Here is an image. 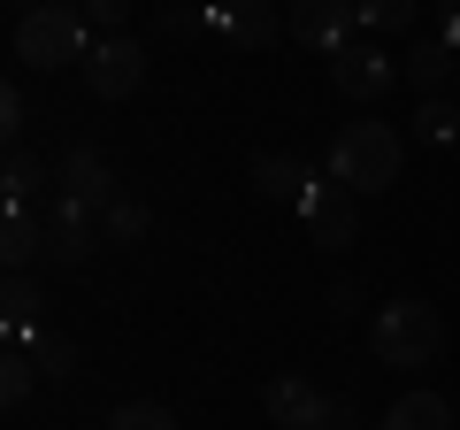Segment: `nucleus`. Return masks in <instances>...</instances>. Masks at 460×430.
<instances>
[{
    "label": "nucleus",
    "mask_w": 460,
    "mask_h": 430,
    "mask_svg": "<svg viewBox=\"0 0 460 430\" xmlns=\"http://www.w3.org/2000/svg\"><path fill=\"white\" fill-rule=\"evenodd\" d=\"M299 215H307V231H314V246H323V254L353 246V193H345V184H314V200Z\"/></svg>",
    "instance_id": "12"
},
{
    "label": "nucleus",
    "mask_w": 460,
    "mask_h": 430,
    "mask_svg": "<svg viewBox=\"0 0 460 430\" xmlns=\"http://www.w3.org/2000/svg\"><path fill=\"white\" fill-rule=\"evenodd\" d=\"M54 193L62 200H77V208H93V215H108L115 200V169H108V154L100 147H84V139H69L62 154H54Z\"/></svg>",
    "instance_id": "4"
},
{
    "label": "nucleus",
    "mask_w": 460,
    "mask_h": 430,
    "mask_svg": "<svg viewBox=\"0 0 460 430\" xmlns=\"http://www.w3.org/2000/svg\"><path fill=\"white\" fill-rule=\"evenodd\" d=\"M399 77H407V69H399L392 54L376 47V39H353V47H345L338 62H330V85H338L345 100H384Z\"/></svg>",
    "instance_id": "6"
},
{
    "label": "nucleus",
    "mask_w": 460,
    "mask_h": 430,
    "mask_svg": "<svg viewBox=\"0 0 460 430\" xmlns=\"http://www.w3.org/2000/svg\"><path fill=\"white\" fill-rule=\"evenodd\" d=\"M323 430H353V399H330V408H323Z\"/></svg>",
    "instance_id": "26"
},
{
    "label": "nucleus",
    "mask_w": 460,
    "mask_h": 430,
    "mask_svg": "<svg viewBox=\"0 0 460 430\" xmlns=\"http://www.w3.org/2000/svg\"><path fill=\"white\" fill-rule=\"evenodd\" d=\"M47 184H54V169L39 162V154H23V147L8 154V169H0V193H8V208H31Z\"/></svg>",
    "instance_id": "14"
},
{
    "label": "nucleus",
    "mask_w": 460,
    "mask_h": 430,
    "mask_svg": "<svg viewBox=\"0 0 460 430\" xmlns=\"http://www.w3.org/2000/svg\"><path fill=\"white\" fill-rule=\"evenodd\" d=\"M368 31H414V0H361Z\"/></svg>",
    "instance_id": "22"
},
{
    "label": "nucleus",
    "mask_w": 460,
    "mask_h": 430,
    "mask_svg": "<svg viewBox=\"0 0 460 430\" xmlns=\"http://www.w3.org/2000/svg\"><path fill=\"white\" fill-rule=\"evenodd\" d=\"M16 8H23V16H31V8H54V0H16Z\"/></svg>",
    "instance_id": "27"
},
{
    "label": "nucleus",
    "mask_w": 460,
    "mask_h": 430,
    "mask_svg": "<svg viewBox=\"0 0 460 430\" xmlns=\"http://www.w3.org/2000/svg\"><path fill=\"white\" fill-rule=\"evenodd\" d=\"M399 162H407V139L392 123H338V139L323 154L330 184H345V193H384V184H399Z\"/></svg>",
    "instance_id": "1"
},
{
    "label": "nucleus",
    "mask_w": 460,
    "mask_h": 430,
    "mask_svg": "<svg viewBox=\"0 0 460 430\" xmlns=\"http://www.w3.org/2000/svg\"><path fill=\"white\" fill-rule=\"evenodd\" d=\"M253 193H261L269 208H307L314 200V169L299 162V154H261V162H253Z\"/></svg>",
    "instance_id": "10"
},
{
    "label": "nucleus",
    "mask_w": 460,
    "mask_h": 430,
    "mask_svg": "<svg viewBox=\"0 0 460 430\" xmlns=\"http://www.w3.org/2000/svg\"><path fill=\"white\" fill-rule=\"evenodd\" d=\"M384 430H453V408H445L438 392H407L392 415H384Z\"/></svg>",
    "instance_id": "16"
},
{
    "label": "nucleus",
    "mask_w": 460,
    "mask_h": 430,
    "mask_svg": "<svg viewBox=\"0 0 460 430\" xmlns=\"http://www.w3.org/2000/svg\"><path fill=\"white\" fill-rule=\"evenodd\" d=\"M39 223H47V262H54V269H77L84 254H93V208H77V200L47 193Z\"/></svg>",
    "instance_id": "9"
},
{
    "label": "nucleus",
    "mask_w": 460,
    "mask_h": 430,
    "mask_svg": "<svg viewBox=\"0 0 460 430\" xmlns=\"http://www.w3.org/2000/svg\"><path fill=\"white\" fill-rule=\"evenodd\" d=\"M93 54V23L77 16V8H31V16H16V62L23 69H69Z\"/></svg>",
    "instance_id": "3"
},
{
    "label": "nucleus",
    "mask_w": 460,
    "mask_h": 430,
    "mask_svg": "<svg viewBox=\"0 0 460 430\" xmlns=\"http://www.w3.org/2000/svg\"><path fill=\"white\" fill-rule=\"evenodd\" d=\"M108 430H177V415H169L162 399H123V408L108 415Z\"/></svg>",
    "instance_id": "18"
},
{
    "label": "nucleus",
    "mask_w": 460,
    "mask_h": 430,
    "mask_svg": "<svg viewBox=\"0 0 460 430\" xmlns=\"http://www.w3.org/2000/svg\"><path fill=\"white\" fill-rule=\"evenodd\" d=\"M31 362L47 369V377H77V346H69L62 331H39L31 338Z\"/></svg>",
    "instance_id": "21"
},
{
    "label": "nucleus",
    "mask_w": 460,
    "mask_h": 430,
    "mask_svg": "<svg viewBox=\"0 0 460 430\" xmlns=\"http://www.w3.org/2000/svg\"><path fill=\"white\" fill-rule=\"evenodd\" d=\"M353 23H361V0H292V39L299 47L345 54L353 47Z\"/></svg>",
    "instance_id": "8"
},
{
    "label": "nucleus",
    "mask_w": 460,
    "mask_h": 430,
    "mask_svg": "<svg viewBox=\"0 0 460 430\" xmlns=\"http://www.w3.org/2000/svg\"><path fill=\"white\" fill-rule=\"evenodd\" d=\"M123 16H131V0H84V23H100V31H115Z\"/></svg>",
    "instance_id": "24"
},
{
    "label": "nucleus",
    "mask_w": 460,
    "mask_h": 430,
    "mask_svg": "<svg viewBox=\"0 0 460 430\" xmlns=\"http://www.w3.org/2000/svg\"><path fill=\"white\" fill-rule=\"evenodd\" d=\"M208 8H215V0H208Z\"/></svg>",
    "instance_id": "28"
},
{
    "label": "nucleus",
    "mask_w": 460,
    "mask_h": 430,
    "mask_svg": "<svg viewBox=\"0 0 460 430\" xmlns=\"http://www.w3.org/2000/svg\"><path fill=\"white\" fill-rule=\"evenodd\" d=\"M23 123H31V100H23L16 85H8V93H0V131H8V139H23Z\"/></svg>",
    "instance_id": "23"
},
{
    "label": "nucleus",
    "mask_w": 460,
    "mask_h": 430,
    "mask_svg": "<svg viewBox=\"0 0 460 430\" xmlns=\"http://www.w3.org/2000/svg\"><path fill=\"white\" fill-rule=\"evenodd\" d=\"M407 77H414V93H438L445 77H460V47H445V39H422V47H414V62H407Z\"/></svg>",
    "instance_id": "15"
},
{
    "label": "nucleus",
    "mask_w": 460,
    "mask_h": 430,
    "mask_svg": "<svg viewBox=\"0 0 460 430\" xmlns=\"http://www.w3.org/2000/svg\"><path fill=\"white\" fill-rule=\"evenodd\" d=\"M146 223H154V215H146V200H131V193H123V200L108 208V238H115V246H138V238H146Z\"/></svg>",
    "instance_id": "19"
},
{
    "label": "nucleus",
    "mask_w": 460,
    "mask_h": 430,
    "mask_svg": "<svg viewBox=\"0 0 460 430\" xmlns=\"http://www.w3.org/2000/svg\"><path fill=\"white\" fill-rule=\"evenodd\" d=\"M84 85H93V100H131L146 85V47L123 31H100L93 54H84Z\"/></svg>",
    "instance_id": "5"
},
{
    "label": "nucleus",
    "mask_w": 460,
    "mask_h": 430,
    "mask_svg": "<svg viewBox=\"0 0 460 430\" xmlns=\"http://www.w3.org/2000/svg\"><path fill=\"white\" fill-rule=\"evenodd\" d=\"M208 23H215V39H223V47L261 54V47H277L284 8H277V0H215V8H208Z\"/></svg>",
    "instance_id": "7"
},
{
    "label": "nucleus",
    "mask_w": 460,
    "mask_h": 430,
    "mask_svg": "<svg viewBox=\"0 0 460 430\" xmlns=\"http://www.w3.org/2000/svg\"><path fill=\"white\" fill-rule=\"evenodd\" d=\"M0 262H8V277H31V262H47V223H39V208L0 215Z\"/></svg>",
    "instance_id": "13"
},
{
    "label": "nucleus",
    "mask_w": 460,
    "mask_h": 430,
    "mask_svg": "<svg viewBox=\"0 0 460 430\" xmlns=\"http://www.w3.org/2000/svg\"><path fill=\"white\" fill-rule=\"evenodd\" d=\"M438 346H445V323L429 300H392V308L368 315V354L384 369H422V362H438Z\"/></svg>",
    "instance_id": "2"
},
{
    "label": "nucleus",
    "mask_w": 460,
    "mask_h": 430,
    "mask_svg": "<svg viewBox=\"0 0 460 430\" xmlns=\"http://www.w3.org/2000/svg\"><path fill=\"white\" fill-rule=\"evenodd\" d=\"M438 39H445V47H460V0H445V8H438Z\"/></svg>",
    "instance_id": "25"
},
{
    "label": "nucleus",
    "mask_w": 460,
    "mask_h": 430,
    "mask_svg": "<svg viewBox=\"0 0 460 430\" xmlns=\"http://www.w3.org/2000/svg\"><path fill=\"white\" fill-rule=\"evenodd\" d=\"M414 139H422V147H453V139H460V116L445 108V100H422V108H414Z\"/></svg>",
    "instance_id": "17"
},
{
    "label": "nucleus",
    "mask_w": 460,
    "mask_h": 430,
    "mask_svg": "<svg viewBox=\"0 0 460 430\" xmlns=\"http://www.w3.org/2000/svg\"><path fill=\"white\" fill-rule=\"evenodd\" d=\"M261 408H269V423H277V430H323V408H330V399L314 392L307 377H269Z\"/></svg>",
    "instance_id": "11"
},
{
    "label": "nucleus",
    "mask_w": 460,
    "mask_h": 430,
    "mask_svg": "<svg viewBox=\"0 0 460 430\" xmlns=\"http://www.w3.org/2000/svg\"><path fill=\"white\" fill-rule=\"evenodd\" d=\"M39 384V362H31V346H23V338H8V362H0V392L8 399H23Z\"/></svg>",
    "instance_id": "20"
}]
</instances>
